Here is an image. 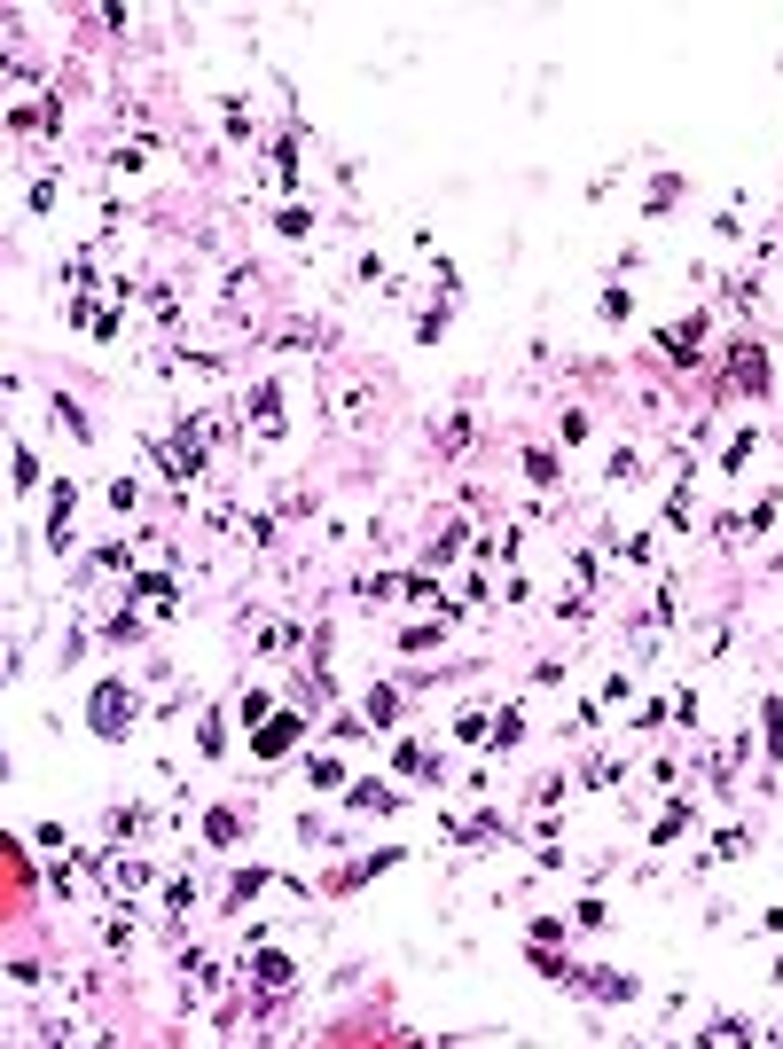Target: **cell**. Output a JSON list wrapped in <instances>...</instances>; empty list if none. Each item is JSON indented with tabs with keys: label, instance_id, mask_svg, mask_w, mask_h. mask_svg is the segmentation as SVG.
<instances>
[{
	"label": "cell",
	"instance_id": "cell-1",
	"mask_svg": "<svg viewBox=\"0 0 783 1049\" xmlns=\"http://www.w3.org/2000/svg\"><path fill=\"white\" fill-rule=\"evenodd\" d=\"M87 729L102 736V744L134 736V689H126V682H94V697H87Z\"/></svg>",
	"mask_w": 783,
	"mask_h": 1049
},
{
	"label": "cell",
	"instance_id": "cell-2",
	"mask_svg": "<svg viewBox=\"0 0 783 1049\" xmlns=\"http://www.w3.org/2000/svg\"><path fill=\"white\" fill-rule=\"evenodd\" d=\"M729 384H737L744 400H768V361H760L752 337H737V353H729Z\"/></svg>",
	"mask_w": 783,
	"mask_h": 1049
},
{
	"label": "cell",
	"instance_id": "cell-3",
	"mask_svg": "<svg viewBox=\"0 0 783 1049\" xmlns=\"http://www.w3.org/2000/svg\"><path fill=\"white\" fill-rule=\"evenodd\" d=\"M290 744H298V713H267V721H259V736H251V752H259V760H282Z\"/></svg>",
	"mask_w": 783,
	"mask_h": 1049
},
{
	"label": "cell",
	"instance_id": "cell-4",
	"mask_svg": "<svg viewBox=\"0 0 783 1049\" xmlns=\"http://www.w3.org/2000/svg\"><path fill=\"white\" fill-rule=\"evenodd\" d=\"M251 431H259V447H275V439H282V392H275V384L251 392Z\"/></svg>",
	"mask_w": 783,
	"mask_h": 1049
},
{
	"label": "cell",
	"instance_id": "cell-5",
	"mask_svg": "<svg viewBox=\"0 0 783 1049\" xmlns=\"http://www.w3.org/2000/svg\"><path fill=\"white\" fill-rule=\"evenodd\" d=\"M392 776H408V783H439V760H431V752H423L415 736H400V744H392Z\"/></svg>",
	"mask_w": 783,
	"mask_h": 1049
},
{
	"label": "cell",
	"instance_id": "cell-6",
	"mask_svg": "<svg viewBox=\"0 0 783 1049\" xmlns=\"http://www.w3.org/2000/svg\"><path fill=\"white\" fill-rule=\"evenodd\" d=\"M361 721H369V729H400V689L376 682V689H369V705H361Z\"/></svg>",
	"mask_w": 783,
	"mask_h": 1049
},
{
	"label": "cell",
	"instance_id": "cell-7",
	"mask_svg": "<svg viewBox=\"0 0 783 1049\" xmlns=\"http://www.w3.org/2000/svg\"><path fill=\"white\" fill-rule=\"evenodd\" d=\"M251 971H259V987H267V995L298 979V971H290V956H275V948H251Z\"/></svg>",
	"mask_w": 783,
	"mask_h": 1049
},
{
	"label": "cell",
	"instance_id": "cell-8",
	"mask_svg": "<svg viewBox=\"0 0 783 1049\" xmlns=\"http://www.w3.org/2000/svg\"><path fill=\"white\" fill-rule=\"evenodd\" d=\"M345 807H361V815H392V807H400V791H384V783H353V791H345Z\"/></svg>",
	"mask_w": 783,
	"mask_h": 1049
},
{
	"label": "cell",
	"instance_id": "cell-9",
	"mask_svg": "<svg viewBox=\"0 0 783 1049\" xmlns=\"http://www.w3.org/2000/svg\"><path fill=\"white\" fill-rule=\"evenodd\" d=\"M697 337H705V314L674 321V329H666V353H674V361H697Z\"/></svg>",
	"mask_w": 783,
	"mask_h": 1049
},
{
	"label": "cell",
	"instance_id": "cell-10",
	"mask_svg": "<svg viewBox=\"0 0 783 1049\" xmlns=\"http://www.w3.org/2000/svg\"><path fill=\"white\" fill-rule=\"evenodd\" d=\"M235 830H243V822H235L228 807H212V815H204V846H212V854H228V846H235Z\"/></svg>",
	"mask_w": 783,
	"mask_h": 1049
},
{
	"label": "cell",
	"instance_id": "cell-11",
	"mask_svg": "<svg viewBox=\"0 0 783 1049\" xmlns=\"http://www.w3.org/2000/svg\"><path fill=\"white\" fill-rule=\"evenodd\" d=\"M267 885H275L267 869H243V877L228 885V901H220V909H243V901H251V893H267Z\"/></svg>",
	"mask_w": 783,
	"mask_h": 1049
},
{
	"label": "cell",
	"instance_id": "cell-12",
	"mask_svg": "<svg viewBox=\"0 0 783 1049\" xmlns=\"http://www.w3.org/2000/svg\"><path fill=\"white\" fill-rule=\"evenodd\" d=\"M196 752H204V760H220V752H228V729H220V713H204V721H196Z\"/></svg>",
	"mask_w": 783,
	"mask_h": 1049
},
{
	"label": "cell",
	"instance_id": "cell-13",
	"mask_svg": "<svg viewBox=\"0 0 783 1049\" xmlns=\"http://www.w3.org/2000/svg\"><path fill=\"white\" fill-rule=\"evenodd\" d=\"M556 470H564V462H556L549 447H525V478H533V486H556Z\"/></svg>",
	"mask_w": 783,
	"mask_h": 1049
},
{
	"label": "cell",
	"instance_id": "cell-14",
	"mask_svg": "<svg viewBox=\"0 0 783 1049\" xmlns=\"http://www.w3.org/2000/svg\"><path fill=\"white\" fill-rule=\"evenodd\" d=\"M8 462H16V470H8V478H16V494H32V486H40V455H32V447H16Z\"/></svg>",
	"mask_w": 783,
	"mask_h": 1049
},
{
	"label": "cell",
	"instance_id": "cell-15",
	"mask_svg": "<svg viewBox=\"0 0 783 1049\" xmlns=\"http://www.w3.org/2000/svg\"><path fill=\"white\" fill-rule=\"evenodd\" d=\"M290 650H298V627H267L259 635V658H290Z\"/></svg>",
	"mask_w": 783,
	"mask_h": 1049
},
{
	"label": "cell",
	"instance_id": "cell-16",
	"mask_svg": "<svg viewBox=\"0 0 783 1049\" xmlns=\"http://www.w3.org/2000/svg\"><path fill=\"white\" fill-rule=\"evenodd\" d=\"M306 783H314V791H345V768H337V760H329V752H322V760L306 768Z\"/></svg>",
	"mask_w": 783,
	"mask_h": 1049
},
{
	"label": "cell",
	"instance_id": "cell-17",
	"mask_svg": "<svg viewBox=\"0 0 783 1049\" xmlns=\"http://www.w3.org/2000/svg\"><path fill=\"white\" fill-rule=\"evenodd\" d=\"M55 415H63V431H71V439H94V423H87V408H79V400H55Z\"/></svg>",
	"mask_w": 783,
	"mask_h": 1049
},
{
	"label": "cell",
	"instance_id": "cell-18",
	"mask_svg": "<svg viewBox=\"0 0 783 1049\" xmlns=\"http://www.w3.org/2000/svg\"><path fill=\"white\" fill-rule=\"evenodd\" d=\"M776 494H768V502H752V517H737V533H768V525H776Z\"/></svg>",
	"mask_w": 783,
	"mask_h": 1049
},
{
	"label": "cell",
	"instance_id": "cell-19",
	"mask_svg": "<svg viewBox=\"0 0 783 1049\" xmlns=\"http://www.w3.org/2000/svg\"><path fill=\"white\" fill-rule=\"evenodd\" d=\"M752 447H760V439H752V431H737V439H729V455H721V470H744V462H752Z\"/></svg>",
	"mask_w": 783,
	"mask_h": 1049
},
{
	"label": "cell",
	"instance_id": "cell-20",
	"mask_svg": "<svg viewBox=\"0 0 783 1049\" xmlns=\"http://www.w3.org/2000/svg\"><path fill=\"white\" fill-rule=\"evenodd\" d=\"M478 736H494V729H486V713H455V744H478Z\"/></svg>",
	"mask_w": 783,
	"mask_h": 1049
},
{
	"label": "cell",
	"instance_id": "cell-21",
	"mask_svg": "<svg viewBox=\"0 0 783 1049\" xmlns=\"http://www.w3.org/2000/svg\"><path fill=\"white\" fill-rule=\"evenodd\" d=\"M580 783H588V791H611V783H619V760H596V768H580Z\"/></svg>",
	"mask_w": 783,
	"mask_h": 1049
},
{
	"label": "cell",
	"instance_id": "cell-22",
	"mask_svg": "<svg viewBox=\"0 0 783 1049\" xmlns=\"http://www.w3.org/2000/svg\"><path fill=\"white\" fill-rule=\"evenodd\" d=\"M141 298H149V314H157V321H173V306H181V298H173V290H165V282H149V290H141Z\"/></svg>",
	"mask_w": 783,
	"mask_h": 1049
},
{
	"label": "cell",
	"instance_id": "cell-23",
	"mask_svg": "<svg viewBox=\"0 0 783 1049\" xmlns=\"http://www.w3.org/2000/svg\"><path fill=\"white\" fill-rule=\"evenodd\" d=\"M188 901H196V893H188V877H173V885H165V916H188Z\"/></svg>",
	"mask_w": 783,
	"mask_h": 1049
},
{
	"label": "cell",
	"instance_id": "cell-24",
	"mask_svg": "<svg viewBox=\"0 0 783 1049\" xmlns=\"http://www.w3.org/2000/svg\"><path fill=\"white\" fill-rule=\"evenodd\" d=\"M768 752H776V760H783V697H776V705H768Z\"/></svg>",
	"mask_w": 783,
	"mask_h": 1049
},
{
	"label": "cell",
	"instance_id": "cell-25",
	"mask_svg": "<svg viewBox=\"0 0 783 1049\" xmlns=\"http://www.w3.org/2000/svg\"><path fill=\"white\" fill-rule=\"evenodd\" d=\"M776 572H783V556H776Z\"/></svg>",
	"mask_w": 783,
	"mask_h": 1049
}]
</instances>
